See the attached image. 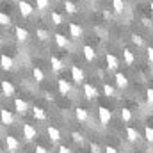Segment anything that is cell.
Returning a JSON list of instances; mask_svg holds the SVG:
<instances>
[{
  "instance_id": "obj_15",
  "label": "cell",
  "mask_w": 153,
  "mask_h": 153,
  "mask_svg": "<svg viewBox=\"0 0 153 153\" xmlns=\"http://www.w3.org/2000/svg\"><path fill=\"white\" fill-rule=\"evenodd\" d=\"M70 34L73 39H78L82 38V27L78 23H70Z\"/></svg>"
},
{
  "instance_id": "obj_43",
  "label": "cell",
  "mask_w": 153,
  "mask_h": 153,
  "mask_svg": "<svg viewBox=\"0 0 153 153\" xmlns=\"http://www.w3.org/2000/svg\"><path fill=\"white\" fill-rule=\"evenodd\" d=\"M0 46H2V38H0Z\"/></svg>"
},
{
  "instance_id": "obj_21",
  "label": "cell",
  "mask_w": 153,
  "mask_h": 153,
  "mask_svg": "<svg viewBox=\"0 0 153 153\" xmlns=\"http://www.w3.org/2000/svg\"><path fill=\"white\" fill-rule=\"evenodd\" d=\"M50 64H52L53 71H61V70L64 68V62H62L59 57H52V59H50Z\"/></svg>"
},
{
  "instance_id": "obj_31",
  "label": "cell",
  "mask_w": 153,
  "mask_h": 153,
  "mask_svg": "<svg viewBox=\"0 0 153 153\" xmlns=\"http://www.w3.org/2000/svg\"><path fill=\"white\" fill-rule=\"evenodd\" d=\"M36 36H38L41 41H46V39L50 38V34H48V30H45V29H38L36 30Z\"/></svg>"
},
{
  "instance_id": "obj_35",
  "label": "cell",
  "mask_w": 153,
  "mask_h": 153,
  "mask_svg": "<svg viewBox=\"0 0 153 153\" xmlns=\"http://www.w3.org/2000/svg\"><path fill=\"white\" fill-rule=\"evenodd\" d=\"M71 137H73V141L78 143V144H82V143H84V137H82V134H78V132H73V134H71Z\"/></svg>"
},
{
  "instance_id": "obj_25",
  "label": "cell",
  "mask_w": 153,
  "mask_h": 153,
  "mask_svg": "<svg viewBox=\"0 0 153 153\" xmlns=\"http://www.w3.org/2000/svg\"><path fill=\"white\" fill-rule=\"evenodd\" d=\"M64 9H66V13H70V14H75L76 13V5L71 0H66V2H64Z\"/></svg>"
},
{
  "instance_id": "obj_9",
  "label": "cell",
  "mask_w": 153,
  "mask_h": 153,
  "mask_svg": "<svg viewBox=\"0 0 153 153\" xmlns=\"http://www.w3.org/2000/svg\"><path fill=\"white\" fill-rule=\"evenodd\" d=\"M0 87H2V93H4L5 96H13V94H14V85H13L9 80H2V82H0Z\"/></svg>"
},
{
  "instance_id": "obj_20",
  "label": "cell",
  "mask_w": 153,
  "mask_h": 153,
  "mask_svg": "<svg viewBox=\"0 0 153 153\" xmlns=\"http://www.w3.org/2000/svg\"><path fill=\"white\" fill-rule=\"evenodd\" d=\"M14 34H16V39H18V41H27V39H29V32H27L23 27H16Z\"/></svg>"
},
{
  "instance_id": "obj_10",
  "label": "cell",
  "mask_w": 153,
  "mask_h": 153,
  "mask_svg": "<svg viewBox=\"0 0 153 153\" xmlns=\"http://www.w3.org/2000/svg\"><path fill=\"white\" fill-rule=\"evenodd\" d=\"M126 139H128L130 143H137V141L141 139V134H139V130H137V128H132V126H128V128H126Z\"/></svg>"
},
{
  "instance_id": "obj_38",
  "label": "cell",
  "mask_w": 153,
  "mask_h": 153,
  "mask_svg": "<svg viewBox=\"0 0 153 153\" xmlns=\"http://www.w3.org/2000/svg\"><path fill=\"white\" fill-rule=\"evenodd\" d=\"M59 153H71V150H70L68 146H64V144H62V146H59Z\"/></svg>"
},
{
  "instance_id": "obj_30",
  "label": "cell",
  "mask_w": 153,
  "mask_h": 153,
  "mask_svg": "<svg viewBox=\"0 0 153 153\" xmlns=\"http://www.w3.org/2000/svg\"><path fill=\"white\" fill-rule=\"evenodd\" d=\"M144 137H146L148 143H152L153 144V128L152 126H144Z\"/></svg>"
},
{
  "instance_id": "obj_12",
  "label": "cell",
  "mask_w": 153,
  "mask_h": 153,
  "mask_svg": "<svg viewBox=\"0 0 153 153\" xmlns=\"http://www.w3.org/2000/svg\"><path fill=\"white\" fill-rule=\"evenodd\" d=\"M82 52H84V57H85V61H89V62H93V61H94V57H96V52L93 50V46L85 45V46L82 48Z\"/></svg>"
},
{
  "instance_id": "obj_33",
  "label": "cell",
  "mask_w": 153,
  "mask_h": 153,
  "mask_svg": "<svg viewBox=\"0 0 153 153\" xmlns=\"http://www.w3.org/2000/svg\"><path fill=\"white\" fill-rule=\"evenodd\" d=\"M36 4H38V9L45 11V9H48V5H50V0H36Z\"/></svg>"
},
{
  "instance_id": "obj_26",
  "label": "cell",
  "mask_w": 153,
  "mask_h": 153,
  "mask_svg": "<svg viewBox=\"0 0 153 153\" xmlns=\"http://www.w3.org/2000/svg\"><path fill=\"white\" fill-rule=\"evenodd\" d=\"M112 7L116 13H123L125 11V2L123 0H112Z\"/></svg>"
},
{
  "instance_id": "obj_3",
  "label": "cell",
  "mask_w": 153,
  "mask_h": 153,
  "mask_svg": "<svg viewBox=\"0 0 153 153\" xmlns=\"http://www.w3.org/2000/svg\"><path fill=\"white\" fill-rule=\"evenodd\" d=\"M5 146H7L9 152H18L20 150V141L14 135H7L5 137Z\"/></svg>"
},
{
  "instance_id": "obj_14",
  "label": "cell",
  "mask_w": 153,
  "mask_h": 153,
  "mask_svg": "<svg viewBox=\"0 0 153 153\" xmlns=\"http://www.w3.org/2000/svg\"><path fill=\"white\" fill-rule=\"evenodd\" d=\"M14 109H16L20 114H25V112H27V109H29V105H27V102H25V100L16 98V100H14Z\"/></svg>"
},
{
  "instance_id": "obj_24",
  "label": "cell",
  "mask_w": 153,
  "mask_h": 153,
  "mask_svg": "<svg viewBox=\"0 0 153 153\" xmlns=\"http://www.w3.org/2000/svg\"><path fill=\"white\" fill-rule=\"evenodd\" d=\"M132 111L130 109H121V119H123V123H130L132 121Z\"/></svg>"
},
{
  "instance_id": "obj_23",
  "label": "cell",
  "mask_w": 153,
  "mask_h": 153,
  "mask_svg": "<svg viewBox=\"0 0 153 153\" xmlns=\"http://www.w3.org/2000/svg\"><path fill=\"white\" fill-rule=\"evenodd\" d=\"M32 114H34V117L39 119V121H45V119H46V112H45L43 109H39V107H34V109H32Z\"/></svg>"
},
{
  "instance_id": "obj_1",
  "label": "cell",
  "mask_w": 153,
  "mask_h": 153,
  "mask_svg": "<svg viewBox=\"0 0 153 153\" xmlns=\"http://www.w3.org/2000/svg\"><path fill=\"white\" fill-rule=\"evenodd\" d=\"M22 130H23V137H25L27 141H32V139H34V137L38 135V130H36V128H34V126H32L30 123H25Z\"/></svg>"
},
{
  "instance_id": "obj_22",
  "label": "cell",
  "mask_w": 153,
  "mask_h": 153,
  "mask_svg": "<svg viewBox=\"0 0 153 153\" xmlns=\"http://www.w3.org/2000/svg\"><path fill=\"white\" fill-rule=\"evenodd\" d=\"M55 43H57V46H61V48H66V46L70 45V41L66 39V36H62V34H55Z\"/></svg>"
},
{
  "instance_id": "obj_29",
  "label": "cell",
  "mask_w": 153,
  "mask_h": 153,
  "mask_svg": "<svg viewBox=\"0 0 153 153\" xmlns=\"http://www.w3.org/2000/svg\"><path fill=\"white\" fill-rule=\"evenodd\" d=\"M52 23H53V25H61V23H62V14L52 11Z\"/></svg>"
},
{
  "instance_id": "obj_41",
  "label": "cell",
  "mask_w": 153,
  "mask_h": 153,
  "mask_svg": "<svg viewBox=\"0 0 153 153\" xmlns=\"http://www.w3.org/2000/svg\"><path fill=\"white\" fill-rule=\"evenodd\" d=\"M105 153H119V152L116 150L114 146H107V148H105Z\"/></svg>"
},
{
  "instance_id": "obj_27",
  "label": "cell",
  "mask_w": 153,
  "mask_h": 153,
  "mask_svg": "<svg viewBox=\"0 0 153 153\" xmlns=\"http://www.w3.org/2000/svg\"><path fill=\"white\" fill-rule=\"evenodd\" d=\"M32 76H34L36 82H43V80H45V73H43L39 68H34V70H32Z\"/></svg>"
},
{
  "instance_id": "obj_17",
  "label": "cell",
  "mask_w": 153,
  "mask_h": 153,
  "mask_svg": "<svg viewBox=\"0 0 153 153\" xmlns=\"http://www.w3.org/2000/svg\"><path fill=\"white\" fill-rule=\"evenodd\" d=\"M123 59H125V62L130 66V64H134V61H135V55H134V52H132L130 48H125V50H123Z\"/></svg>"
},
{
  "instance_id": "obj_32",
  "label": "cell",
  "mask_w": 153,
  "mask_h": 153,
  "mask_svg": "<svg viewBox=\"0 0 153 153\" xmlns=\"http://www.w3.org/2000/svg\"><path fill=\"white\" fill-rule=\"evenodd\" d=\"M103 93H105V96H114L116 94L114 87H112L111 84H103Z\"/></svg>"
},
{
  "instance_id": "obj_11",
  "label": "cell",
  "mask_w": 153,
  "mask_h": 153,
  "mask_svg": "<svg viewBox=\"0 0 153 153\" xmlns=\"http://www.w3.org/2000/svg\"><path fill=\"white\" fill-rule=\"evenodd\" d=\"M71 78H73L75 84H82V82H84V71H82L78 66H73V68H71Z\"/></svg>"
},
{
  "instance_id": "obj_34",
  "label": "cell",
  "mask_w": 153,
  "mask_h": 153,
  "mask_svg": "<svg viewBox=\"0 0 153 153\" xmlns=\"http://www.w3.org/2000/svg\"><path fill=\"white\" fill-rule=\"evenodd\" d=\"M132 43L137 45V46H143V45H144V39L141 38V36H137V34H134V36H132Z\"/></svg>"
},
{
  "instance_id": "obj_4",
  "label": "cell",
  "mask_w": 153,
  "mask_h": 153,
  "mask_svg": "<svg viewBox=\"0 0 153 153\" xmlns=\"http://www.w3.org/2000/svg\"><path fill=\"white\" fill-rule=\"evenodd\" d=\"M105 61H107V70H109V71H116V70H117L119 61H117V57H116L114 53H107Z\"/></svg>"
},
{
  "instance_id": "obj_44",
  "label": "cell",
  "mask_w": 153,
  "mask_h": 153,
  "mask_svg": "<svg viewBox=\"0 0 153 153\" xmlns=\"http://www.w3.org/2000/svg\"><path fill=\"white\" fill-rule=\"evenodd\" d=\"M0 153H2V150H0Z\"/></svg>"
},
{
  "instance_id": "obj_19",
  "label": "cell",
  "mask_w": 153,
  "mask_h": 153,
  "mask_svg": "<svg viewBox=\"0 0 153 153\" xmlns=\"http://www.w3.org/2000/svg\"><path fill=\"white\" fill-rule=\"evenodd\" d=\"M75 116H76V119H78L80 123H84V121H87V119H89V114H87V111H85V109H82V107L75 109Z\"/></svg>"
},
{
  "instance_id": "obj_6",
  "label": "cell",
  "mask_w": 153,
  "mask_h": 153,
  "mask_svg": "<svg viewBox=\"0 0 153 153\" xmlns=\"http://www.w3.org/2000/svg\"><path fill=\"white\" fill-rule=\"evenodd\" d=\"M0 121H2V125H7V126H9V125L14 123V116L11 114L7 109H2V111H0Z\"/></svg>"
},
{
  "instance_id": "obj_18",
  "label": "cell",
  "mask_w": 153,
  "mask_h": 153,
  "mask_svg": "<svg viewBox=\"0 0 153 153\" xmlns=\"http://www.w3.org/2000/svg\"><path fill=\"white\" fill-rule=\"evenodd\" d=\"M116 84H117V87H121V89L128 87V78H126V75H123V73H116Z\"/></svg>"
},
{
  "instance_id": "obj_13",
  "label": "cell",
  "mask_w": 153,
  "mask_h": 153,
  "mask_svg": "<svg viewBox=\"0 0 153 153\" xmlns=\"http://www.w3.org/2000/svg\"><path fill=\"white\" fill-rule=\"evenodd\" d=\"M0 66H2V70H5V71H9V70H13V59L9 57V55H2L0 57Z\"/></svg>"
},
{
  "instance_id": "obj_36",
  "label": "cell",
  "mask_w": 153,
  "mask_h": 153,
  "mask_svg": "<svg viewBox=\"0 0 153 153\" xmlns=\"http://www.w3.org/2000/svg\"><path fill=\"white\" fill-rule=\"evenodd\" d=\"M89 148H91V153H102V146L96 144V143H91Z\"/></svg>"
},
{
  "instance_id": "obj_2",
  "label": "cell",
  "mask_w": 153,
  "mask_h": 153,
  "mask_svg": "<svg viewBox=\"0 0 153 153\" xmlns=\"http://www.w3.org/2000/svg\"><path fill=\"white\" fill-rule=\"evenodd\" d=\"M98 117H100V123H102V125H109L112 114H111V111H109L107 107H100V109H98Z\"/></svg>"
},
{
  "instance_id": "obj_42",
  "label": "cell",
  "mask_w": 153,
  "mask_h": 153,
  "mask_svg": "<svg viewBox=\"0 0 153 153\" xmlns=\"http://www.w3.org/2000/svg\"><path fill=\"white\" fill-rule=\"evenodd\" d=\"M152 13H153V2H152Z\"/></svg>"
},
{
  "instance_id": "obj_7",
  "label": "cell",
  "mask_w": 153,
  "mask_h": 153,
  "mask_svg": "<svg viewBox=\"0 0 153 153\" xmlns=\"http://www.w3.org/2000/svg\"><path fill=\"white\" fill-rule=\"evenodd\" d=\"M18 7H20V13H22L23 16H30V14H32V11H34V7H32L29 2H25V0H20Z\"/></svg>"
},
{
  "instance_id": "obj_40",
  "label": "cell",
  "mask_w": 153,
  "mask_h": 153,
  "mask_svg": "<svg viewBox=\"0 0 153 153\" xmlns=\"http://www.w3.org/2000/svg\"><path fill=\"white\" fill-rule=\"evenodd\" d=\"M146 52H148V61H150V62H153V48L150 46V48H148Z\"/></svg>"
},
{
  "instance_id": "obj_28",
  "label": "cell",
  "mask_w": 153,
  "mask_h": 153,
  "mask_svg": "<svg viewBox=\"0 0 153 153\" xmlns=\"http://www.w3.org/2000/svg\"><path fill=\"white\" fill-rule=\"evenodd\" d=\"M0 25H2V27L11 25V16H9V14H5V13H0Z\"/></svg>"
},
{
  "instance_id": "obj_5",
  "label": "cell",
  "mask_w": 153,
  "mask_h": 153,
  "mask_svg": "<svg viewBox=\"0 0 153 153\" xmlns=\"http://www.w3.org/2000/svg\"><path fill=\"white\" fill-rule=\"evenodd\" d=\"M84 94H85V98H89V100L98 98V89H96L93 84H84Z\"/></svg>"
},
{
  "instance_id": "obj_16",
  "label": "cell",
  "mask_w": 153,
  "mask_h": 153,
  "mask_svg": "<svg viewBox=\"0 0 153 153\" xmlns=\"http://www.w3.org/2000/svg\"><path fill=\"white\" fill-rule=\"evenodd\" d=\"M48 137H50V141L52 143H57L59 139H61V132H59V128H55V126H48Z\"/></svg>"
},
{
  "instance_id": "obj_8",
  "label": "cell",
  "mask_w": 153,
  "mask_h": 153,
  "mask_svg": "<svg viewBox=\"0 0 153 153\" xmlns=\"http://www.w3.org/2000/svg\"><path fill=\"white\" fill-rule=\"evenodd\" d=\"M57 87H59V93L61 94H68L71 91V85H70V82L66 78H59L57 80Z\"/></svg>"
},
{
  "instance_id": "obj_37",
  "label": "cell",
  "mask_w": 153,
  "mask_h": 153,
  "mask_svg": "<svg viewBox=\"0 0 153 153\" xmlns=\"http://www.w3.org/2000/svg\"><path fill=\"white\" fill-rule=\"evenodd\" d=\"M146 100H148V105H153V89L146 91Z\"/></svg>"
},
{
  "instance_id": "obj_39",
  "label": "cell",
  "mask_w": 153,
  "mask_h": 153,
  "mask_svg": "<svg viewBox=\"0 0 153 153\" xmlns=\"http://www.w3.org/2000/svg\"><path fill=\"white\" fill-rule=\"evenodd\" d=\"M36 153H50L45 146H36Z\"/></svg>"
}]
</instances>
